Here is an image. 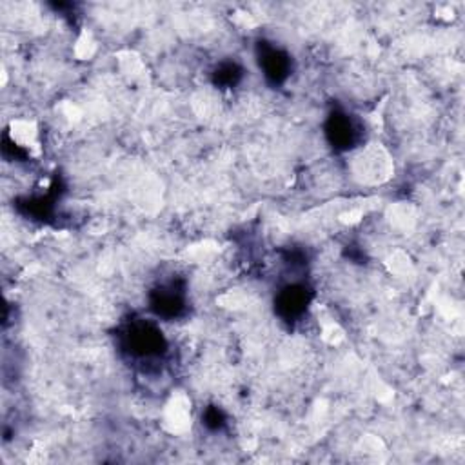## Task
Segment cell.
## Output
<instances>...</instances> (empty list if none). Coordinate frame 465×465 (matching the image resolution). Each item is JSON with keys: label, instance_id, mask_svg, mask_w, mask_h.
<instances>
[{"label": "cell", "instance_id": "6da1fadb", "mask_svg": "<svg viewBox=\"0 0 465 465\" xmlns=\"http://www.w3.org/2000/svg\"><path fill=\"white\" fill-rule=\"evenodd\" d=\"M264 71L269 79L272 80H282L287 73V57L280 53L278 50L271 47V50L264 51Z\"/></svg>", "mask_w": 465, "mask_h": 465}]
</instances>
